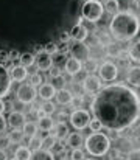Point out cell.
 Returning a JSON list of instances; mask_svg holds the SVG:
<instances>
[{
  "label": "cell",
  "instance_id": "7bdbcfd3",
  "mask_svg": "<svg viewBox=\"0 0 140 160\" xmlns=\"http://www.w3.org/2000/svg\"><path fill=\"white\" fill-rule=\"evenodd\" d=\"M20 58V53L17 52V50H11L9 53H8V61L9 62H14V61H17Z\"/></svg>",
  "mask_w": 140,
  "mask_h": 160
},
{
  "label": "cell",
  "instance_id": "60d3db41",
  "mask_svg": "<svg viewBox=\"0 0 140 160\" xmlns=\"http://www.w3.org/2000/svg\"><path fill=\"white\" fill-rule=\"evenodd\" d=\"M126 159L128 160H140V149H137V148L131 149V151L126 154Z\"/></svg>",
  "mask_w": 140,
  "mask_h": 160
},
{
  "label": "cell",
  "instance_id": "e575fe53",
  "mask_svg": "<svg viewBox=\"0 0 140 160\" xmlns=\"http://www.w3.org/2000/svg\"><path fill=\"white\" fill-rule=\"evenodd\" d=\"M70 160H86L84 151H83L81 148H78V149H72V152H70Z\"/></svg>",
  "mask_w": 140,
  "mask_h": 160
},
{
  "label": "cell",
  "instance_id": "4fadbf2b",
  "mask_svg": "<svg viewBox=\"0 0 140 160\" xmlns=\"http://www.w3.org/2000/svg\"><path fill=\"white\" fill-rule=\"evenodd\" d=\"M6 121H8V126H11L13 129H22L23 124L27 123V117L20 110H11Z\"/></svg>",
  "mask_w": 140,
  "mask_h": 160
},
{
  "label": "cell",
  "instance_id": "f35d334b",
  "mask_svg": "<svg viewBox=\"0 0 140 160\" xmlns=\"http://www.w3.org/2000/svg\"><path fill=\"white\" fill-rule=\"evenodd\" d=\"M87 128L91 129V132H100V131H103L101 123H100L98 120H95V118H92V120H91V123H89V126H87Z\"/></svg>",
  "mask_w": 140,
  "mask_h": 160
},
{
  "label": "cell",
  "instance_id": "6da1fadb",
  "mask_svg": "<svg viewBox=\"0 0 140 160\" xmlns=\"http://www.w3.org/2000/svg\"><path fill=\"white\" fill-rule=\"evenodd\" d=\"M92 115L104 131H126L139 120L140 97L125 82L106 84L91 103Z\"/></svg>",
  "mask_w": 140,
  "mask_h": 160
},
{
  "label": "cell",
  "instance_id": "816d5d0a",
  "mask_svg": "<svg viewBox=\"0 0 140 160\" xmlns=\"http://www.w3.org/2000/svg\"><path fill=\"white\" fill-rule=\"evenodd\" d=\"M50 75H51V76H58V75H61L59 67H51V68H50Z\"/></svg>",
  "mask_w": 140,
  "mask_h": 160
},
{
  "label": "cell",
  "instance_id": "ac0fdd59",
  "mask_svg": "<svg viewBox=\"0 0 140 160\" xmlns=\"http://www.w3.org/2000/svg\"><path fill=\"white\" fill-rule=\"evenodd\" d=\"M54 100L59 106H70L72 100H73V93L69 89H61V90H56Z\"/></svg>",
  "mask_w": 140,
  "mask_h": 160
},
{
  "label": "cell",
  "instance_id": "11a10c76",
  "mask_svg": "<svg viewBox=\"0 0 140 160\" xmlns=\"http://www.w3.org/2000/svg\"><path fill=\"white\" fill-rule=\"evenodd\" d=\"M136 6H137V9H139V12H140V0H136Z\"/></svg>",
  "mask_w": 140,
  "mask_h": 160
},
{
  "label": "cell",
  "instance_id": "484cf974",
  "mask_svg": "<svg viewBox=\"0 0 140 160\" xmlns=\"http://www.w3.org/2000/svg\"><path fill=\"white\" fill-rule=\"evenodd\" d=\"M34 59H36L34 54L30 53V52H27V53L20 54V58H19V64H20L22 67H25V68H30L31 65H34Z\"/></svg>",
  "mask_w": 140,
  "mask_h": 160
},
{
  "label": "cell",
  "instance_id": "f5cc1de1",
  "mask_svg": "<svg viewBox=\"0 0 140 160\" xmlns=\"http://www.w3.org/2000/svg\"><path fill=\"white\" fill-rule=\"evenodd\" d=\"M111 160H128V159H126V156H122L120 152H117L114 157H111Z\"/></svg>",
  "mask_w": 140,
  "mask_h": 160
},
{
  "label": "cell",
  "instance_id": "680465c9",
  "mask_svg": "<svg viewBox=\"0 0 140 160\" xmlns=\"http://www.w3.org/2000/svg\"><path fill=\"white\" fill-rule=\"evenodd\" d=\"M139 118H140V112H139Z\"/></svg>",
  "mask_w": 140,
  "mask_h": 160
},
{
  "label": "cell",
  "instance_id": "91938a15",
  "mask_svg": "<svg viewBox=\"0 0 140 160\" xmlns=\"http://www.w3.org/2000/svg\"><path fill=\"white\" fill-rule=\"evenodd\" d=\"M9 160H16V159H9Z\"/></svg>",
  "mask_w": 140,
  "mask_h": 160
},
{
  "label": "cell",
  "instance_id": "f907efd6",
  "mask_svg": "<svg viewBox=\"0 0 140 160\" xmlns=\"http://www.w3.org/2000/svg\"><path fill=\"white\" fill-rule=\"evenodd\" d=\"M45 115H47V113H45V112H44V110H42V109H41V107H39V109H36V118H38V120H41V118H44Z\"/></svg>",
  "mask_w": 140,
  "mask_h": 160
},
{
  "label": "cell",
  "instance_id": "d6986e66",
  "mask_svg": "<svg viewBox=\"0 0 140 160\" xmlns=\"http://www.w3.org/2000/svg\"><path fill=\"white\" fill-rule=\"evenodd\" d=\"M51 132H53L51 135H53L56 140H59V142H62L64 138H67V135L70 134L67 123H54V128H53Z\"/></svg>",
  "mask_w": 140,
  "mask_h": 160
},
{
  "label": "cell",
  "instance_id": "83f0119b",
  "mask_svg": "<svg viewBox=\"0 0 140 160\" xmlns=\"http://www.w3.org/2000/svg\"><path fill=\"white\" fill-rule=\"evenodd\" d=\"M103 6H104V11H106V12H109L111 16H114V14H117L118 11H122L120 3H118L117 0H106Z\"/></svg>",
  "mask_w": 140,
  "mask_h": 160
},
{
  "label": "cell",
  "instance_id": "bcb514c9",
  "mask_svg": "<svg viewBox=\"0 0 140 160\" xmlns=\"http://www.w3.org/2000/svg\"><path fill=\"white\" fill-rule=\"evenodd\" d=\"M67 118H69L67 112H59V113H58V120H56V123H65Z\"/></svg>",
  "mask_w": 140,
  "mask_h": 160
},
{
  "label": "cell",
  "instance_id": "1f68e13d",
  "mask_svg": "<svg viewBox=\"0 0 140 160\" xmlns=\"http://www.w3.org/2000/svg\"><path fill=\"white\" fill-rule=\"evenodd\" d=\"M120 53H122V50L118 48V45H115V44H112V42L106 45V54H107V56H111V58H118Z\"/></svg>",
  "mask_w": 140,
  "mask_h": 160
},
{
  "label": "cell",
  "instance_id": "5b68a950",
  "mask_svg": "<svg viewBox=\"0 0 140 160\" xmlns=\"http://www.w3.org/2000/svg\"><path fill=\"white\" fill-rule=\"evenodd\" d=\"M98 78L103 81V82H107V84H112L117 81L118 78V73H120V68L115 62L112 61H103L100 65H98Z\"/></svg>",
  "mask_w": 140,
  "mask_h": 160
},
{
  "label": "cell",
  "instance_id": "f546056e",
  "mask_svg": "<svg viewBox=\"0 0 140 160\" xmlns=\"http://www.w3.org/2000/svg\"><path fill=\"white\" fill-rule=\"evenodd\" d=\"M50 84L54 87V90H61V89H65L67 81H65V76L64 75H58V76H51Z\"/></svg>",
  "mask_w": 140,
  "mask_h": 160
},
{
  "label": "cell",
  "instance_id": "8992f818",
  "mask_svg": "<svg viewBox=\"0 0 140 160\" xmlns=\"http://www.w3.org/2000/svg\"><path fill=\"white\" fill-rule=\"evenodd\" d=\"M91 120H92V113H91V110H87L84 107L83 109H76V110H73L69 115V121H70L72 128L75 131H78V132L84 131L89 126Z\"/></svg>",
  "mask_w": 140,
  "mask_h": 160
},
{
  "label": "cell",
  "instance_id": "cb8c5ba5",
  "mask_svg": "<svg viewBox=\"0 0 140 160\" xmlns=\"http://www.w3.org/2000/svg\"><path fill=\"white\" fill-rule=\"evenodd\" d=\"M38 128H39V131L51 132V131H53V128H54V120L51 118V115H45L44 118L38 120Z\"/></svg>",
  "mask_w": 140,
  "mask_h": 160
},
{
  "label": "cell",
  "instance_id": "7a4b0ae2",
  "mask_svg": "<svg viewBox=\"0 0 140 160\" xmlns=\"http://www.w3.org/2000/svg\"><path fill=\"white\" fill-rule=\"evenodd\" d=\"M109 33L117 42H129L137 39L140 33V17L129 9L118 11L109 22Z\"/></svg>",
  "mask_w": 140,
  "mask_h": 160
},
{
  "label": "cell",
  "instance_id": "ee69618b",
  "mask_svg": "<svg viewBox=\"0 0 140 160\" xmlns=\"http://www.w3.org/2000/svg\"><path fill=\"white\" fill-rule=\"evenodd\" d=\"M8 128V121L5 118V115H0V134H3Z\"/></svg>",
  "mask_w": 140,
  "mask_h": 160
},
{
  "label": "cell",
  "instance_id": "b9f144b4",
  "mask_svg": "<svg viewBox=\"0 0 140 160\" xmlns=\"http://www.w3.org/2000/svg\"><path fill=\"white\" fill-rule=\"evenodd\" d=\"M65 62V54L61 53V52H58V53L53 54V64H61V62Z\"/></svg>",
  "mask_w": 140,
  "mask_h": 160
},
{
  "label": "cell",
  "instance_id": "5bb4252c",
  "mask_svg": "<svg viewBox=\"0 0 140 160\" xmlns=\"http://www.w3.org/2000/svg\"><path fill=\"white\" fill-rule=\"evenodd\" d=\"M34 64L38 67V70H42V72H48L51 67H53V56L51 54L45 53L44 50L41 53L36 54V59H34Z\"/></svg>",
  "mask_w": 140,
  "mask_h": 160
},
{
  "label": "cell",
  "instance_id": "f6af8a7d",
  "mask_svg": "<svg viewBox=\"0 0 140 160\" xmlns=\"http://www.w3.org/2000/svg\"><path fill=\"white\" fill-rule=\"evenodd\" d=\"M59 41H61L62 44H67V42L70 41V33H69V31H62V33L59 34Z\"/></svg>",
  "mask_w": 140,
  "mask_h": 160
},
{
  "label": "cell",
  "instance_id": "9c48e42d",
  "mask_svg": "<svg viewBox=\"0 0 140 160\" xmlns=\"http://www.w3.org/2000/svg\"><path fill=\"white\" fill-rule=\"evenodd\" d=\"M70 33V39L73 42H86V39L89 38V28L83 23V17L78 19V23L72 27Z\"/></svg>",
  "mask_w": 140,
  "mask_h": 160
},
{
  "label": "cell",
  "instance_id": "3957f363",
  "mask_svg": "<svg viewBox=\"0 0 140 160\" xmlns=\"http://www.w3.org/2000/svg\"><path fill=\"white\" fill-rule=\"evenodd\" d=\"M84 148L87 154H91L95 159H100L109 154V151L112 149V142L109 140L107 134H104L103 131L91 132L84 140Z\"/></svg>",
  "mask_w": 140,
  "mask_h": 160
},
{
  "label": "cell",
  "instance_id": "6f0895ef",
  "mask_svg": "<svg viewBox=\"0 0 140 160\" xmlns=\"http://www.w3.org/2000/svg\"><path fill=\"white\" fill-rule=\"evenodd\" d=\"M61 160H67V159H65V157H64V159H61Z\"/></svg>",
  "mask_w": 140,
  "mask_h": 160
},
{
  "label": "cell",
  "instance_id": "d6a6232c",
  "mask_svg": "<svg viewBox=\"0 0 140 160\" xmlns=\"http://www.w3.org/2000/svg\"><path fill=\"white\" fill-rule=\"evenodd\" d=\"M54 143H56V138H54L51 134H48L47 137H44V138H42V149L51 151V148L54 146Z\"/></svg>",
  "mask_w": 140,
  "mask_h": 160
},
{
  "label": "cell",
  "instance_id": "4316f807",
  "mask_svg": "<svg viewBox=\"0 0 140 160\" xmlns=\"http://www.w3.org/2000/svg\"><path fill=\"white\" fill-rule=\"evenodd\" d=\"M98 61L93 59V58H89L86 62H83V70L87 73V75H95V72L98 70Z\"/></svg>",
  "mask_w": 140,
  "mask_h": 160
},
{
  "label": "cell",
  "instance_id": "52a82bcc",
  "mask_svg": "<svg viewBox=\"0 0 140 160\" xmlns=\"http://www.w3.org/2000/svg\"><path fill=\"white\" fill-rule=\"evenodd\" d=\"M36 97H38V90H36V87H33L30 82H28V84L22 82V84L17 87V90H16V98H17V101L22 103V104H25V106L33 104L34 100H36Z\"/></svg>",
  "mask_w": 140,
  "mask_h": 160
},
{
  "label": "cell",
  "instance_id": "ffe728a7",
  "mask_svg": "<svg viewBox=\"0 0 140 160\" xmlns=\"http://www.w3.org/2000/svg\"><path fill=\"white\" fill-rule=\"evenodd\" d=\"M84 143V138H83V134L75 131V132H70L67 135V146L72 148V149H78L81 148V145Z\"/></svg>",
  "mask_w": 140,
  "mask_h": 160
},
{
  "label": "cell",
  "instance_id": "30bf717a",
  "mask_svg": "<svg viewBox=\"0 0 140 160\" xmlns=\"http://www.w3.org/2000/svg\"><path fill=\"white\" fill-rule=\"evenodd\" d=\"M70 54L80 62H86L91 58V47L86 42H73V45L70 47Z\"/></svg>",
  "mask_w": 140,
  "mask_h": 160
},
{
  "label": "cell",
  "instance_id": "db71d44e",
  "mask_svg": "<svg viewBox=\"0 0 140 160\" xmlns=\"http://www.w3.org/2000/svg\"><path fill=\"white\" fill-rule=\"evenodd\" d=\"M0 160H9V159H8L6 151H5V149H2V148H0Z\"/></svg>",
  "mask_w": 140,
  "mask_h": 160
},
{
  "label": "cell",
  "instance_id": "9a60e30c",
  "mask_svg": "<svg viewBox=\"0 0 140 160\" xmlns=\"http://www.w3.org/2000/svg\"><path fill=\"white\" fill-rule=\"evenodd\" d=\"M8 72H9L11 81H14V82H25V79L28 78V68L22 67L20 64L13 65Z\"/></svg>",
  "mask_w": 140,
  "mask_h": 160
},
{
  "label": "cell",
  "instance_id": "7402d4cb",
  "mask_svg": "<svg viewBox=\"0 0 140 160\" xmlns=\"http://www.w3.org/2000/svg\"><path fill=\"white\" fill-rule=\"evenodd\" d=\"M6 138H8V143L9 145H19L20 146V143L23 142L25 135H23L22 129H13L11 132L6 134Z\"/></svg>",
  "mask_w": 140,
  "mask_h": 160
},
{
  "label": "cell",
  "instance_id": "7dc6e473",
  "mask_svg": "<svg viewBox=\"0 0 140 160\" xmlns=\"http://www.w3.org/2000/svg\"><path fill=\"white\" fill-rule=\"evenodd\" d=\"M6 61H8V52L0 50V64H3V62H6Z\"/></svg>",
  "mask_w": 140,
  "mask_h": 160
},
{
  "label": "cell",
  "instance_id": "836d02e7",
  "mask_svg": "<svg viewBox=\"0 0 140 160\" xmlns=\"http://www.w3.org/2000/svg\"><path fill=\"white\" fill-rule=\"evenodd\" d=\"M30 84L33 86V87H39L41 84H44V78H42V75L41 73H33L31 76H30Z\"/></svg>",
  "mask_w": 140,
  "mask_h": 160
},
{
  "label": "cell",
  "instance_id": "d4e9b609",
  "mask_svg": "<svg viewBox=\"0 0 140 160\" xmlns=\"http://www.w3.org/2000/svg\"><path fill=\"white\" fill-rule=\"evenodd\" d=\"M31 151L27 146H17L14 149V159L16 160H30L31 159Z\"/></svg>",
  "mask_w": 140,
  "mask_h": 160
},
{
  "label": "cell",
  "instance_id": "f1b7e54d",
  "mask_svg": "<svg viewBox=\"0 0 140 160\" xmlns=\"http://www.w3.org/2000/svg\"><path fill=\"white\" fill-rule=\"evenodd\" d=\"M30 160H54V156L51 151H47V149H39L36 152L31 154V159Z\"/></svg>",
  "mask_w": 140,
  "mask_h": 160
},
{
  "label": "cell",
  "instance_id": "681fc988",
  "mask_svg": "<svg viewBox=\"0 0 140 160\" xmlns=\"http://www.w3.org/2000/svg\"><path fill=\"white\" fill-rule=\"evenodd\" d=\"M117 2L120 3V8H122V11H123V9H128V5H129L131 0H117Z\"/></svg>",
  "mask_w": 140,
  "mask_h": 160
},
{
  "label": "cell",
  "instance_id": "ab89813d",
  "mask_svg": "<svg viewBox=\"0 0 140 160\" xmlns=\"http://www.w3.org/2000/svg\"><path fill=\"white\" fill-rule=\"evenodd\" d=\"M44 52L53 56L54 53H58V52H59V48H58V45H56L54 42H48V44H45V47H44Z\"/></svg>",
  "mask_w": 140,
  "mask_h": 160
},
{
  "label": "cell",
  "instance_id": "7c38bea8",
  "mask_svg": "<svg viewBox=\"0 0 140 160\" xmlns=\"http://www.w3.org/2000/svg\"><path fill=\"white\" fill-rule=\"evenodd\" d=\"M11 78H9V72H8V68L3 65V64H0V98H3V97H6L8 93H9V90H11Z\"/></svg>",
  "mask_w": 140,
  "mask_h": 160
},
{
  "label": "cell",
  "instance_id": "44dd1931",
  "mask_svg": "<svg viewBox=\"0 0 140 160\" xmlns=\"http://www.w3.org/2000/svg\"><path fill=\"white\" fill-rule=\"evenodd\" d=\"M128 56L131 61L136 62V65H140V39H134V42L129 45Z\"/></svg>",
  "mask_w": 140,
  "mask_h": 160
},
{
  "label": "cell",
  "instance_id": "8d00e7d4",
  "mask_svg": "<svg viewBox=\"0 0 140 160\" xmlns=\"http://www.w3.org/2000/svg\"><path fill=\"white\" fill-rule=\"evenodd\" d=\"M64 151H65V143H64V142H59V140H56L54 146L51 148V152H53V156H56V154H62Z\"/></svg>",
  "mask_w": 140,
  "mask_h": 160
},
{
  "label": "cell",
  "instance_id": "c3c4849f",
  "mask_svg": "<svg viewBox=\"0 0 140 160\" xmlns=\"http://www.w3.org/2000/svg\"><path fill=\"white\" fill-rule=\"evenodd\" d=\"M6 112V101L3 98H0V115H3Z\"/></svg>",
  "mask_w": 140,
  "mask_h": 160
},
{
  "label": "cell",
  "instance_id": "d590c367",
  "mask_svg": "<svg viewBox=\"0 0 140 160\" xmlns=\"http://www.w3.org/2000/svg\"><path fill=\"white\" fill-rule=\"evenodd\" d=\"M41 109L45 112L47 115H51V113L56 110V106H54V103H53V101H44V103L41 104Z\"/></svg>",
  "mask_w": 140,
  "mask_h": 160
},
{
  "label": "cell",
  "instance_id": "ba28073f",
  "mask_svg": "<svg viewBox=\"0 0 140 160\" xmlns=\"http://www.w3.org/2000/svg\"><path fill=\"white\" fill-rule=\"evenodd\" d=\"M81 86H83V90L87 95H92V97H95L104 87L103 86V81L98 78V75H86L84 79H83V82H81Z\"/></svg>",
  "mask_w": 140,
  "mask_h": 160
},
{
  "label": "cell",
  "instance_id": "9f6ffc18",
  "mask_svg": "<svg viewBox=\"0 0 140 160\" xmlns=\"http://www.w3.org/2000/svg\"><path fill=\"white\" fill-rule=\"evenodd\" d=\"M86 160H98V159H86Z\"/></svg>",
  "mask_w": 140,
  "mask_h": 160
},
{
  "label": "cell",
  "instance_id": "4dcf8cb0",
  "mask_svg": "<svg viewBox=\"0 0 140 160\" xmlns=\"http://www.w3.org/2000/svg\"><path fill=\"white\" fill-rule=\"evenodd\" d=\"M27 148H28L31 152H36V151L42 149V138H39L38 135L28 138V145H27Z\"/></svg>",
  "mask_w": 140,
  "mask_h": 160
},
{
  "label": "cell",
  "instance_id": "2e32d148",
  "mask_svg": "<svg viewBox=\"0 0 140 160\" xmlns=\"http://www.w3.org/2000/svg\"><path fill=\"white\" fill-rule=\"evenodd\" d=\"M81 70H83V62H80L78 59H75L72 56L65 59V62H64V72H67L69 76H76V75L81 73Z\"/></svg>",
  "mask_w": 140,
  "mask_h": 160
},
{
  "label": "cell",
  "instance_id": "74e56055",
  "mask_svg": "<svg viewBox=\"0 0 140 160\" xmlns=\"http://www.w3.org/2000/svg\"><path fill=\"white\" fill-rule=\"evenodd\" d=\"M83 103H84V97L83 95H76V97L73 95V100H72V104L70 106L73 107L75 110L76 109H83Z\"/></svg>",
  "mask_w": 140,
  "mask_h": 160
},
{
  "label": "cell",
  "instance_id": "8fae6325",
  "mask_svg": "<svg viewBox=\"0 0 140 160\" xmlns=\"http://www.w3.org/2000/svg\"><path fill=\"white\" fill-rule=\"evenodd\" d=\"M126 72L125 84H128L131 89H140V65H129Z\"/></svg>",
  "mask_w": 140,
  "mask_h": 160
},
{
  "label": "cell",
  "instance_id": "277c9868",
  "mask_svg": "<svg viewBox=\"0 0 140 160\" xmlns=\"http://www.w3.org/2000/svg\"><path fill=\"white\" fill-rule=\"evenodd\" d=\"M104 14V6L100 0H86L81 8V16L91 23H96L101 20Z\"/></svg>",
  "mask_w": 140,
  "mask_h": 160
},
{
  "label": "cell",
  "instance_id": "603a6c76",
  "mask_svg": "<svg viewBox=\"0 0 140 160\" xmlns=\"http://www.w3.org/2000/svg\"><path fill=\"white\" fill-rule=\"evenodd\" d=\"M22 132L27 138H31V137H36L38 132H39V128H38V123L36 121H27L22 128Z\"/></svg>",
  "mask_w": 140,
  "mask_h": 160
},
{
  "label": "cell",
  "instance_id": "e0dca14e",
  "mask_svg": "<svg viewBox=\"0 0 140 160\" xmlns=\"http://www.w3.org/2000/svg\"><path fill=\"white\" fill-rule=\"evenodd\" d=\"M36 90H38V97H39L42 101H51V100L54 98V95H56V90H54V87H53L50 82L41 84Z\"/></svg>",
  "mask_w": 140,
  "mask_h": 160
}]
</instances>
